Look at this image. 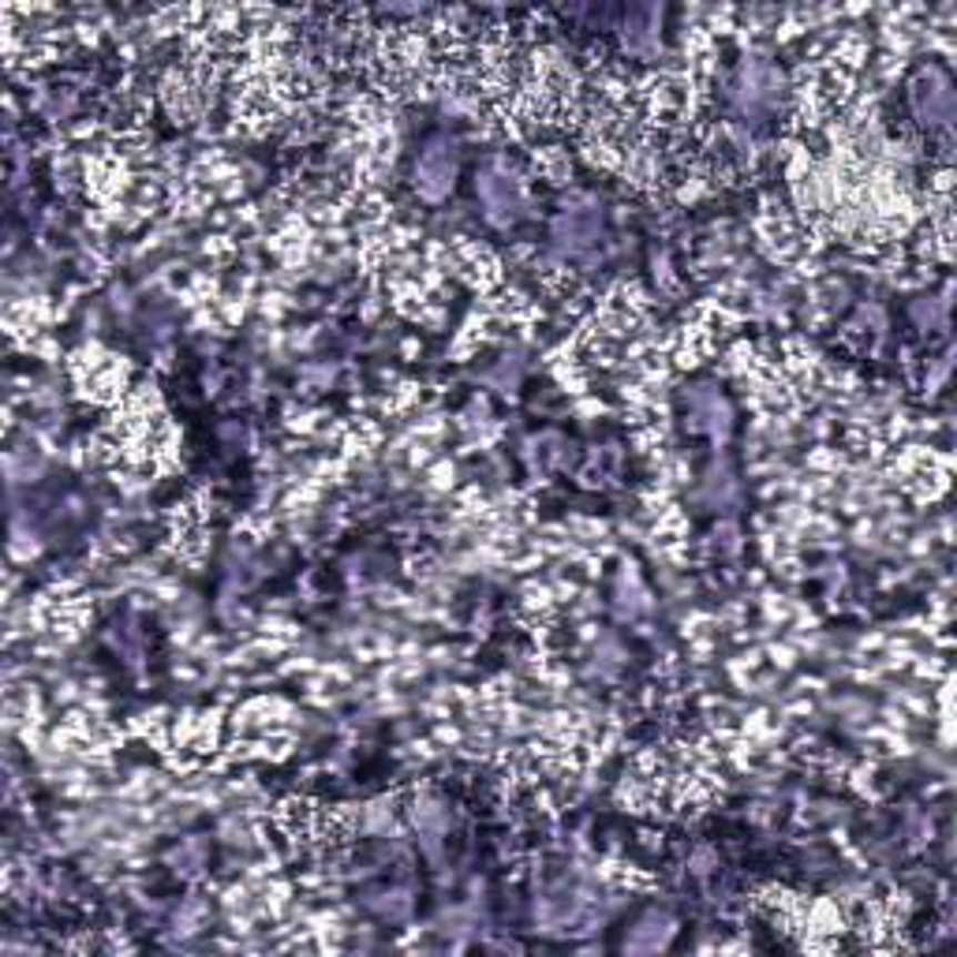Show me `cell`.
Masks as SVG:
<instances>
[{
  "label": "cell",
  "mask_w": 957,
  "mask_h": 957,
  "mask_svg": "<svg viewBox=\"0 0 957 957\" xmlns=\"http://www.w3.org/2000/svg\"><path fill=\"white\" fill-rule=\"evenodd\" d=\"M475 191H478V199H483L486 221H491V225H502V229H505V225H513V221L521 218V210H524V191H521V183L508 177V169L486 165V169L475 177Z\"/></svg>",
  "instance_id": "cell-4"
},
{
  "label": "cell",
  "mask_w": 957,
  "mask_h": 957,
  "mask_svg": "<svg viewBox=\"0 0 957 957\" xmlns=\"http://www.w3.org/2000/svg\"><path fill=\"white\" fill-rule=\"evenodd\" d=\"M782 101H786V75L763 57L741 60V68L729 79V105L752 124H759L763 117L778 113Z\"/></svg>",
  "instance_id": "cell-1"
},
{
  "label": "cell",
  "mask_w": 957,
  "mask_h": 957,
  "mask_svg": "<svg viewBox=\"0 0 957 957\" xmlns=\"http://www.w3.org/2000/svg\"><path fill=\"white\" fill-rule=\"evenodd\" d=\"M685 404H688V415H692V426L696 431H707L711 437H726L729 434V423H733V412L726 404V396L711 385H696V390L685 393Z\"/></svg>",
  "instance_id": "cell-5"
},
{
  "label": "cell",
  "mask_w": 957,
  "mask_h": 957,
  "mask_svg": "<svg viewBox=\"0 0 957 957\" xmlns=\"http://www.w3.org/2000/svg\"><path fill=\"white\" fill-rule=\"evenodd\" d=\"M550 236H554V251L580 254V251H587L595 243L598 221H595V213L568 210V213H562V218L554 221V232H550Z\"/></svg>",
  "instance_id": "cell-6"
},
{
  "label": "cell",
  "mask_w": 957,
  "mask_h": 957,
  "mask_svg": "<svg viewBox=\"0 0 957 957\" xmlns=\"http://www.w3.org/2000/svg\"><path fill=\"white\" fill-rule=\"evenodd\" d=\"M913 314H916V322H928V325H931L935 319H939V308H935V303H916Z\"/></svg>",
  "instance_id": "cell-12"
},
{
  "label": "cell",
  "mask_w": 957,
  "mask_h": 957,
  "mask_svg": "<svg viewBox=\"0 0 957 957\" xmlns=\"http://www.w3.org/2000/svg\"><path fill=\"white\" fill-rule=\"evenodd\" d=\"M614 598H617V617H639V614H644V610L651 606V603H647V592L639 587V580H636L633 573L621 576Z\"/></svg>",
  "instance_id": "cell-9"
},
{
  "label": "cell",
  "mask_w": 957,
  "mask_h": 957,
  "mask_svg": "<svg viewBox=\"0 0 957 957\" xmlns=\"http://www.w3.org/2000/svg\"><path fill=\"white\" fill-rule=\"evenodd\" d=\"M169 864H177V872H195L202 864V845L199 842H188L180 849L169 853Z\"/></svg>",
  "instance_id": "cell-11"
},
{
  "label": "cell",
  "mask_w": 957,
  "mask_h": 957,
  "mask_svg": "<svg viewBox=\"0 0 957 957\" xmlns=\"http://www.w3.org/2000/svg\"><path fill=\"white\" fill-rule=\"evenodd\" d=\"M913 117L928 131H946L954 120V87L939 64H928L913 83Z\"/></svg>",
  "instance_id": "cell-3"
},
{
  "label": "cell",
  "mask_w": 957,
  "mask_h": 957,
  "mask_svg": "<svg viewBox=\"0 0 957 957\" xmlns=\"http://www.w3.org/2000/svg\"><path fill=\"white\" fill-rule=\"evenodd\" d=\"M412 823L426 838H437V834L445 830V823H450V812H445V804L437 797H420L412 804Z\"/></svg>",
  "instance_id": "cell-8"
},
{
  "label": "cell",
  "mask_w": 957,
  "mask_h": 957,
  "mask_svg": "<svg viewBox=\"0 0 957 957\" xmlns=\"http://www.w3.org/2000/svg\"><path fill=\"white\" fill-rule=\"evenodd\" d=\"M456 165H461L456 142L445 135H434L420 150V158H415V191H420L426 202H442L453 191Z\"/></svg>",
  "instance_id": "cell-2"
},
{
  "label": "cell",
  "mask_w": 957,
  "mask_h": 957,
  "mask_svg": "<svg viewBox=\"0 0 957 957\" xmlns=\"http://www.w3.org/2000/svg\"><path fill=\"white\" fill-rule=\"evenodd\" d=\"M733 494H737V483H733V475L726 472V467H715V472L707 475V491L704 497L711 505H729Z\"/></svg>",
  "instance_id": "cell-10"
},
{
  "label": "cell",
  "mask_w": 957,
  "mask_h": 957,
  "mask_svg": "<svg viewBox=\"0 0 957 957\" xmlns=\"http://www.w3.org/2000/svg\"><path fill=\"white\" fill-rule=\"evenodd\" d=\"M669 935H674V916H666V913H647L644 920H639L636 928L628 931L625 950H628V954L662 950V946L669 943Z\"/></svg>",
  "instance_id": "cell-7"
}]
</instances>
